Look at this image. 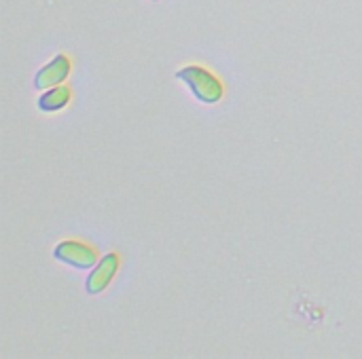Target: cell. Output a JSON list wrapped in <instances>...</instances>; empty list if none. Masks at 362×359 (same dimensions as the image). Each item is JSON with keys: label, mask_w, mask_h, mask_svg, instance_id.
Returning a JSON list of instances; mask_svg holds the SVG:
<instances>
[{"label": "cell", "mask_w": 362, "mask_h": 359, "mask_svg": "<svg viewBox=\"0 0 362 359\" xmlns=\"http://www.w3.org/2000/svg\"><path fill=\"white\" fill-rule=\"evenodd\" d=\"M70 70H72L70 59H68L66 55H62V53L55 55L45 68H40V70L36 72V76H34V89L47 91V89H51V87L62 85V83L68 78Z\"/></svg>", "instance_id": "3957f363"}, {"label": "cell", "mask_w": 362, "mask_h": 359, "mask_svg": "<svg viewBox=\"0 0 362 359\" xmlns=\"http://www.w3.org/2000/svg\"><path fill=\"white\" fill-rule=\"evenodd\" d=\"M55 260L68 264V267H74L78 271H87V269H93L98 264V254L93 248L81 243V241H74V239H68V241H62L55 252H53Z\"/></svg>", "instance_id": "7a4b0ae2"}, {"label": "cell", "mask_w": 362, "mask_h": 359, "mask_svg": "<svg viewBox=\"0 0 362 359\" xmlns=\"http://www.w3.org/2000/svg\"><path fill=\"white\" fill-rule=\"evenodd\" d=\"M117 271H119V256H117V254H106V256L93 267V271H91L89 277H87V284H85L87 294H91V296L102 294V292L112 284Z\"/></svg>", "instance_id": "277c9868"}, {"label": "cell", "mask_w": 362, "mask_h": 359, "mask_svg": "<svg viewBox=\"0 0 362 359\" xmlns=\"http://www.w3.org/2000/svg\"><path fill=\"white\" fill-rule=\"evenodd\" d=\"M70 104V89L64 85L51 87L47 89L40 97H38V108L42 112H57L62 108H66Z\"/></svg>", "instance_id": "5b68a950"}, {"label": "cell", "mask_w": 362, "mask_h": 359, "mask_svg": "<svg viewBox=\"0 0 362 359\" xmlns=\"http://www.w3.org/2000/svg\"><path fill=\"white\" fill-rule=\"evenodd\" d=\"M176 78L182 80L185 85H189V89L195 95V99H199L204 104H216V102L223 99L225 87L208 68L187 66V68L176 72Z\"/></svg>", "instance_id": "6da1fadb"}]
</instances>
